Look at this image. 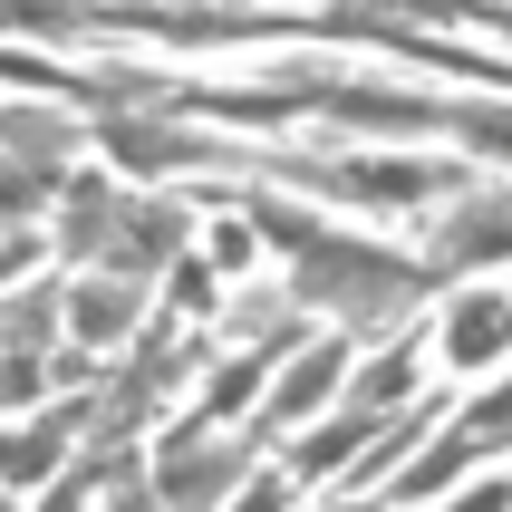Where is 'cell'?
Wrapping results in <instances>:
<instances>
[{"instance_id": "1", "label": "cell", "mask_w": 512, "mask_h": 512, "mask_svg": "<svg viewBox=\"0 0 512 512\" xmlns=\"http://www.w3.org/2000/svg\"><path fill=\"white\" fill-rule=\"evenodd\" d=\"M426 290H435L426 261L377 252V242H339V232H319L310 252L290 261V300H300V310L348 319V329H397V319L416 310Z\"/></svg>"}, {"instance_id": "2", "label": "cell", "mask_w": 512, "mask_h": 512, "mask_svg": "<svg viewBox=\"0 0 512 512\" xmlns=\"http://www.w3.org/2000/svg\"><path fill=\"white\" fill-rule=\"evenodd\" d=\"M252 474V435H213V426H184L174 435H155V503L165 512H213V503H232V484Z\"/></svg>"}, {"instance_id": "3", "label": "cell", "mask_w": 512, "mask_h": 512, "mask_svg": "<svg viewBox=\"0 0 512 512\" xmlns=\"http://www.w3.org/2000/svg\"><path fill=\"white\" fill-rule=\"evenodd\" d=\"M493 261H512V184H484V194L445 203L426 271H493Z\"/></svg>"}, {"instance_id": "4", "label": "cell", "mask_w": 512, "mask_h": 512, "mask_svg": "<svg viewBox=\"0 0 512 512\" xmlns=\"http://www.w3.org/2000/svg\"><path fill=\"white\" fill-rule=\"evenodd\" d=\"M97 145H107L126 174H184V165H232L223 136H184L165 116H97Z\"/></svg>"}, {"instance_id": "5", "label": "cell", "mask_w": 512, "mask_h": 512, "mask_svg": "<svg viewBox=\"0 0 512 512\" xmlns=\"http://www.w3.org/2000/svg\"><path fill=\"white\" fill-rule=\"evenodd\" d=\"M184 242H194V213H184L174 194H155V203L126 194V213H116V242H107V261H97V271H116V281H145V271H155V261H174Z\"/></svg>"}, {"instance_id": "6", "label": "cell", "mask_w": 512, "mask_h": 512, "mask_svg": "<svg viewBox=\"0 0 512 512\" xmlns=\"http://www.w3.org/2000/svg\"><path fill=\"white\" fill-rule=\"evenodd\" d=\"M339 377H348V339H310V348H290V368H281V387H271V406L252 416V445H271V435L300 426L310 406H329V397H339Z\"/></svg>"}, {"instance_id": "7", "label": "cell", "mask_w": 512, "mask_h": 512, "mask_svg": "<svg viewBox=\"0 0 512 512\" xmlns=\"http://www.w3.org/2000/svg\"><path fill=\"white\" fill-rule=\"evenodd\" d=\"M435 358H445L455 377L503 368V358H512V300H493V290H464L455 310L435 319Z\"/></svg>"}, {"instance_id": "8", "label": "cell", "mask_w": 512, "mask_h": 512, "mask_svg": "<svg viewBox=\"0 0 512 512\" xmlns=\"http://www.w3.org/2000/svg\"><path fill=\"white\" fill-rule=\"evenodd\" d=\"M78 435H87V406H39L29 426H10V435H0V493H20V484H58Z\"/></svg>"}, {"instance_id": "9", "label": "cell", "mask_w": 512, "mask_h": 512, "mask_svg": "<svg viewBox=\"0 0 512 512\" xmlns=\"http://www.w3.org/2000/svg\"><path fill=\"white\" fill-rule=\"evenodd\" d=\"M145 290H155V281H116V271H97V281H68V348H78V358H97V348L136 339Z\"/></svg>"}, {"instance_id": "10", "label": "cell", "mask_w": 512, "mask_h": 512, "mask_svg": "<svg viewBox=\"0 0 512 512\" xmlns=\"http://www.w3.org/2000/svg\"><path fill=\"white\" fill-rule=\"evenodd\" d=\"M0 145L20 155V174H39V184H49V174L87 145V126H78L68 107H39V97H29V107H0Z\"/></svg>"}, {"instance_id": "11", "label": "cell", "mask_w": 512, "mask_h": 512, "mask_svg": "<svg viewBox=\"0 0 512 512\" xmlns=\"http://www.w3.org/2000/svg\"><path fill=\"white\" fill-rule=\"evenodd\" d=\"M116 213H126V194H116V184H97V174H87V184H68V194H58V213H49L58 252H68V261H107Z\"/></svg>"}, {"instance_id": "12", "label": "cell", "mask_w": 512, "mask_h": 512, "mask_svg": "<svg viewBox=\"0 0 512 512\" xmlns=\"http://www.w3.org/2000/svg\"><path fill=\"white\" fill-rule=\"evenodd\" d=\"M474 455H484V445H474L464 426H435V445H416V455H406L397 474H387V512H406V503H435V493L455 484V474H464Z\"/></svg>"}, {"instance_id": "13", "label": "cell", "mask_w": 512, "mask_h": 512, "mask_svg": "<svg viewBox=\"0 0 512 512\" xmlns=\"http://www.w3.org/2000/svg\"><path fill=\"white\" fill-rule=\"evenodd\" d=\"M377 445V416H358V406H348V416H329V426H310L300 435V445H290V484H319V474H339V464H358Z\"/></svg>"}, {"instance_id": "14", "label": "cell", "mask_w": 512, "mask_h": 512, "mask_svg": "<svg viewBox=\"0 0 512 512\" xmlns=\"http://www.w3.org/2000/svg\"><path fill=\"white\" fill-rule=\"evenodd\" d=\"M58 329H68V290H58V281H29L20 300L0 310V348H10V358H39Z\"/></svg>"}, {"instance_id": "15", "label": "cell", "mask_w": 512, "mask_h": 512, "mask_svg": "<svg viewBox=\"0 0 512 512\" xmlns=\"http://www.w3.org/2000/svg\"><path fill=\"white\" fill-rule=\"evenodd\" d=\"M290 319H300V300H290V281H271V290H242V300L223 310V329L271 358V339H290Z\"/></svg>"}, {"instance_id": "16", "label": "cell", "mask_w": 512, "mask_h": 512, "mask_svg": "<svg viewBox=\"0 0 512 512\" xmlns=\"http://www.w3.org/2000/svg\"><path fill=\"white\" fill-rule=\"evenodd\" d=\"M348 397H358V416H387V406L416 397V348H387V358H368V368L348 377Z\"/></svg>"}, {"instance_id": "17", "label": "cell", "mask_w": 512, "mask_h": 512, "mask_svg": "<svg viewBox=\"0 0 512 512\" xmlns=\"http://www.w3.org/2000/svg\"><path fill=\"white\" fill-rule=\"evenodd\" d=\"M242 203H252V242H281L290 261H300V252H310V242H319V232H329V223H319V213H300V203H290V194H242Z\"/></svg>"}, {"instance_id": "18", "label": "cell", "mask_w": 512, "mask_h": 512, "mask_svg": "<svg viewBox=\"0 0 512 512\" xmlns=\"http://www.w3.org/2000/svg\"><path fill=\"white\" fill-rule=\"evenodd\" d=\"M252 397H261V348H232L223 368L203 377V416H242Z\"/></svg>"}, {"instance_id": "19", "label": "cell", "mask_w": 512, "mask_h": 512, "mask_svg": "<svg viewBox=\"0 0 512 512\" xmlns=\"http://www.w3.org/2000/svg\"><path fill=\"white\" fill-rule=\"evenodd\" d=\"M213 300H223V271L174 252V261H165V310H174V319H213Z\"/></svg>"}, {"instance_id": "20", "label": "cell", "mask_w": 512, "mask_h": 512, "mask_svg": "<svg viewBox=\"0 0 512 512\" xmlns=\"http://www.w3.org/2000/svg\"><path fill=\"white\" fill-rule=\"evenodd\" d=\"M455 426L474 435V445H484V455H493V445H512V377H503V387H484V397L464 406Z\"/></svg>"}, {"instance_id": "21", "label": "cell", "mask_w": 512, "mask_h": 512, "mask_svg": "<svg viewBox=\"0 0 512 512\" xmlns=\"http://www.w3.org/2000/svg\"><path fill=\"white\" fill-rule=\"evenodd\" d=\"M455 136L474 145V155H503L512 165V107H455Z\"/></svg>"}, {"instance_id": "22", "label": "cell", "mask_w": 512, "mask_h": 512, "mask_svg": "<svg viewBox=\"0 0 512 512\" xmlns=\"http://www.w3.org/2000/svg\"><path fill=\"white\" fill-rule=\"evenodd\" d=\"M39 397H49V368H39V358H10V348H0V416H29Z\"/></svg>"}, {"instance_id": "23", "label": "cell", "mask_w": 512, "mask_h": 512, "mask_svg": "<svg viewBox=\"0 0 512 512\" xmlns=\"http://www.w3.org/2000/svg\"><path fill=\"white\" fill-rule=\"evenodd\" d=\"M252 252H261V242H252V223H232V213L203 232V261H213V271H252Z\"/></svg>"}, {"instance_id": "24", "label": "cell", "mask_w": 512, "mask_h": 512, "mask_svg": "<svg viewBox=\"0 0 512 512\" xmlns=\"http://www.w3.org/2000/svg\"><path fill=\"white\" fill-rule=\"evenodd\" d=\"M107 512H165V503H155V484H145L136 464H116L107 474Z\"/></svg>"}, {"instance_id": "25", "label": "cell", "mask_w": 512, "mask_h": 512, "mask_svg": "<svg viewBox=\"0 0 512 512\" xmlns=\"http://www.w3.org/2000/svg\"><path fill=\"white\" fill-rule=\"evenodd\" d=\"M223 512H290V474H252V484L232 493Z\"/></svg>"}, {"instance_id": "26", "label": "cell", "mask_w": 512, "mask_h": 512, "mask_svg": "<svg viewBox=\"0 0 512 512\" xmlns=\"http://www.w3.org/2000/svg\"><path fill=\"white\" fill-rule=\"evenodd\" d=\"M29 271H39V242H29V232H0V290L29 281Z\"/></svg>"}, {"instance_id": "27", "label": "cell", "mask_w": 512, "mask_h": 512, "mask_svg": "<svg viewBox=\"0 0 512 512\" xmlns=\"http://www.w3.org/2000/svg\"><path fill=\"white\" fill-rule=\"evenodd\" d=\"M445 512H512V484H474V493H455Z\"/></svg>"}, {"instance_id": "28", "label": "cell", "mask_w": 512, "mask_h": 512, "mask_svg": "<svg viewBox=\"0 0 512 512\" xmlns=\"http://www.w3.org/2000/svg\"><path fill=\"white\" fill-rule=\"evenodd\" d=\"M329 512H387V503H368V493H339V503H329Z\"/></svg>"}, {"instance_id": "29", "label": "cell", "mask_w": 512, "mask_h": 512, "mask_svg": "<svg viewBox=\"0 0 512 512\" xmlns=\"http://www.w3.org/2000/svg\"><path fill=\"white\" fill-rule=\"evenodd\" d=\"M232 10H242V0H232Z\"/></svg>"}]
</instances>
